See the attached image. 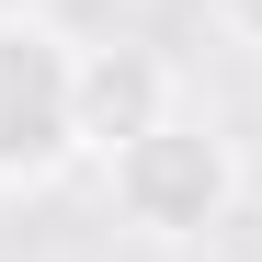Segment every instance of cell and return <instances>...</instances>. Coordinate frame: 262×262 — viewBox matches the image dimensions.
<instances>
[{"label": "cell", "instance_id": "obj_4", "mask_svg": "<svg viewBox=\"0 0 262 262\" xmlns=\"http://www.w3.org/2000/svg\"><path fill=\"white\" fill-rule=\"evenodd\" d=\"M216 23H228L239 46H262V0H216Z\"/></svg>", "mask_w": 262, "mask_h": 262}, {"label": "cell", "instance_id": "obj_1", "mask_svg": "<svg viewBox=\"0 0 262 262\" xmlns=\"http://www.w3.org/2000/svg\"><path fill=\"white\" fill-rule=\"evenodd\" d=\"M103 194H114L125 228H148V239H205V228H228V205H239V137L216 114L171 103L137 148L103 160Z\"/></svg>", "mask_w": 262, "mask_h": 262}, {"label": "cell", "instance_id": "obj_3", "mask_svg": "<svg viewBox=\"0 0 262 262\" xmlns=\"http://www.w3.org/2000/svg\"><path fill=\"white\" fill-rule=\"evenodd\" d=\"M183 103V80H171L160 46H80V160H114V148H137L148 125Z\"/></svg>", "mask_w": 262, "mask_h": 262}, {"label": "cell", "instance_id": "obj_2", "mask_svg": "<svg viewBox=\"0 0 262 262\" xmlns=\"http://www.w3.org/2000/svg\"><path fill=\"white\" fill-rule=\"evenodd\" d=\"M80 160V46L46 12H0V194H34Z\"/></svg>", "mask_w": 262, "mask_h": 262}]
</instances>
